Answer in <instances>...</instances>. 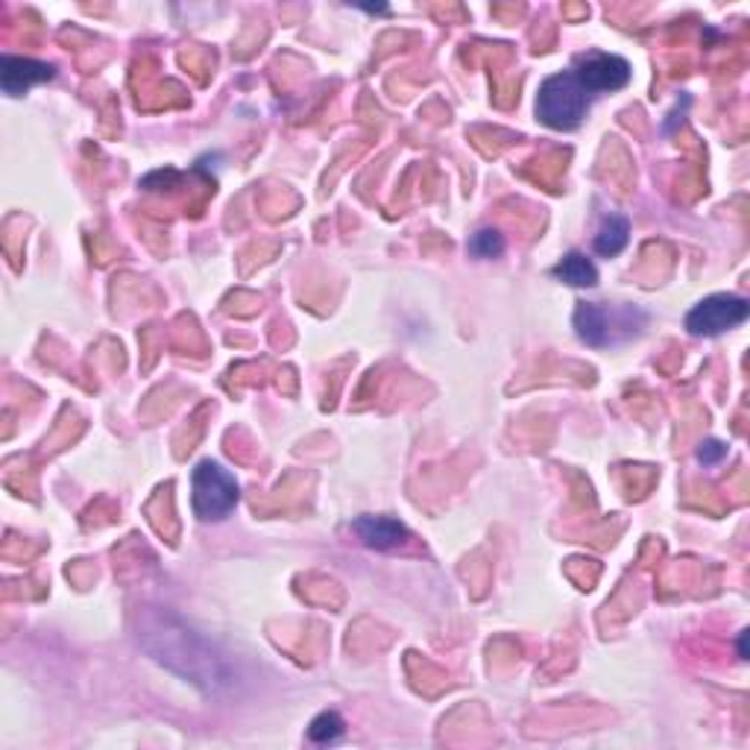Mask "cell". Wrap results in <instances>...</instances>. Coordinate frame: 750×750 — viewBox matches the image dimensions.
<instances>
[{"mask_svg": "<svg viewBox=\"0 0 750 750\" xmlns=\"http://www.w3.org/2000/svg\"><path fill=\"white\" fill-rule=\"evenodd\" d=\"M164 633L173 639V646L147 648L156 660L164 662L168 669L179 671V674L191 680V683L202 686L206 692L218 694L223 686L232 683V671L223 666L220 653H214V646H211L209 639H202L200 633H191V630L186 628L179 630L164 628Z\"/></svg>", "mask_w": 750, "mask_h": 750, "instance_id": "obj_1", "label": "cell"}, {"mask_svg": "<svg viewBox=\"0 0 750 750\" xmlns=\"http://www.w3.org/2000/svg\"><path fill=\"white\" fill-rule=\"evenodd\" d=\"M589 103H592V94L583 89L578 73H554V77H549L540 86V94H537V118L546 127H551V130L569 132L574 127H581V121L589 112Z\"/></svg>", "mask_w": 750, "mask_h": 750, "instance_id": "obj_2", "label": "cell"}, {"mask_svg": "<svg viewBox=\"0 0 750 750\" xmlns=\"http://www.w3.org/2000/svg\"><path fill=\"white\" fill-rule=\"evenodd\" d=\"M238 481L232 472L220 467L218 460H202L197 463L191 478V501L194 513L202 522H223L238 508Z\"/></svg>", "mask_w": 750, "mask_h": 750, "instance_id": "obj_3", "label": "cell"}, {"mask_svg": "<svg viewBox=\"0 0 750 750\" xmlns=\"http://www.w3.org/2000/svg\"><path fill=\"white\" fill-rule=\"evenodd\" d=\"M633 320H646V314H639L637 308L610 311V308L596 306V302H581L574 308V331L587 347H610V343H616V331L621 329L624 334H630L637 329Z\"/></svg>", "mask_w": 750, "mask_h": 750, "instance_id": "obj_4", "label": "cell"}, {"mask_svg": "<svg viewBox=\"0 0 750 750\" xmlns=\"http://www.w3.org/2000/svg\"><path fill=\"white\" fill-rule=\"evenodd\" d=\"M748 314V299L736 297V293H712V297H707L689 311L686 329L698 334V338H716L721 331L742 326Z\"/></svg>", "mask_w": 750, "mask_h": 750, "instance_id": "obj_5", "label": "cell"}, {"mask_svg": "<svg viewBox=\"0 0 750 750\" xmlns=\"http://www.w3.org/2000/svg\"><path fill=\"white\" fill-rule=\"evenodd\" d=\"M574 73H578V80L583 82V89H587L589 94H598V91H619L630 82L628 59L613 57V53H587V57H581Z\"/></svg>", "mask_w": 750, "mask_h": 750, "instance_id": "obj_6", "label": "cell"}, {"mask_svg": "<svg viewBox=\"0 0 750 750\" xmlns=\"http://www.w3.org/2000/svg\"><path fill=\"white\" fill-rule=\"evenodd\" d=\"M57 77V68L48 66V62H39V59L27 57H3L0 59V86L7 94L18 98L24 94L30 86L36 82H48Z\"/></svg>", "mask_w": 750, "mask_h": 750, "instance_id": "obj_7", "label": "cell"}, {"mask_svg": "<svg viewBox=\"0 0 750 750\" xmlns=\"http://www.w3.org/2000/svg\"><path fill=\"white\" fill-rule=\"evenodd\" d=\"M352 531L361 537L363 546H370L376 551L399 549V546L411 540L408 528L393 517H358L352 522Z\"/></svg>", "mask_w": 750, "mask_h": 750, "instance_id": "obj_8", "label": "cell"}, {"mask_svg": "<svg viewBox=\"0 0 750 750\" xmlns=\"http://www.w3.org/2000/svg\"><path fill=\"white\" fill-rule=\"evenodd\" d=\"M554 279L572 284V288H596L598 270L583 252H569V256L554 267Z\"/></svg>", "mask_w": 750, "mask_h": 750, "instance_id": "obj_9", "label": "cell"}, {"mask_svg": "<svg viewBox=\"0 0 750 750\" xmlns=\"http://www.w3.org/2000/svg\"><path fill=\"white\" fill-rule=\"evenodd\" d=\"M628 238H630V223L628 218H621V214H610V218H604V223H601V229H598L596 234V252L598 256H619L624 247H628Z\"/></svg>", "mask_w": 750, "mask_h": 750, "instance_id": "obj_10", "label": "cell"}, {"mask_svg": "<svg viewBox=\"0 0 750 750\" xmlns=\"http://www.w3.org/2000/svg\"><path fill=\"white\" fill-rule=\"evenodd\" d=\"M343 733H347V721H343L338 712H320V716L311 721V727H308V736H311V742L317 744L338 742Z\"/></svg>", "mask_w": 750, "mask_h": 750, "instance_id": "obj_11", "label": "cell"}, {"mask_svg": "<svg viewBox=\"0 0 750 750\" xmlns=\"http://www.w3.org/2000/svg\"><path fill=\"white\" fill-rule=\"evenodd\" d=\"M469 252L476 259H499L504 252V234L499 229H478L472 234V241H469Z\"/></svg>", "mask_w": 750, "mask_h": 750, "instance_id": "obj_12", "label": "cell"}, {"mask_svg": "<svg viewBox=\"0 0 750 750\" xmlns=\"http://www.w3.org/2000/svg\"><path fill=\"white\" fill-rule=\"evenodd\" d=\"M724 454H727V446L721 443V440H707V443H701V449H698V460L707 463V467L718 463Z\"/></svg>", "mask_w": 750, "mask_h": 750, "instance_id": "obj_13", "label": "cell"}, {"mask_svg": "<svg viewBox=\"0 0 750 750\" xmlns=\"http://www.w3.org/2000/svg\"><path fill=\"white\" fill-rule=\"evenodd\" d=\"M739 653H742V660H748V630L739 637Z\"/></svg>", "mask_w": 750, "mask_h": 750, "instance_id": "obj_14", "label": "cell"}]
</instances>
